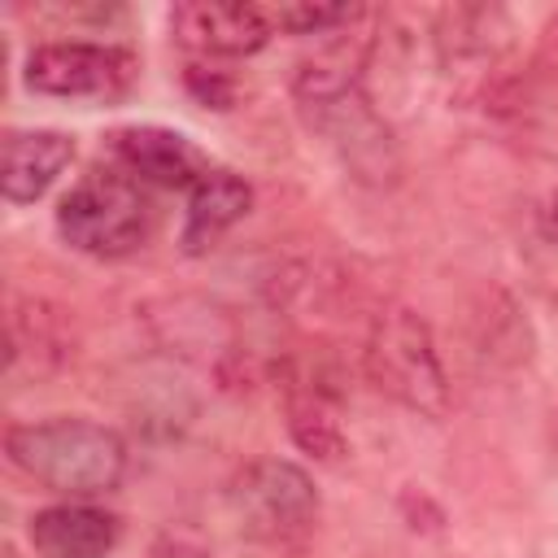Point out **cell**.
Here are the masks:
<instances>
[{
  "mask_svg": "<svg viewBox=\"0 0 558 558\" xmlns=\"http://www.w3.org/2000/svg\"><path fill=\"white\" fill-rule=\"evenodd\" d=\"M362 61H366V48L340 35L296 65L292 96L305 126L340 157V166L357 183L388 187L401 174V148L392 140V126L375 113L362 87Z\"/></svg>",
  "mask_w": 558,
  "mask_h": 558,
  "instance_id": "6da1fadb",
  "label": "cell"
},
{
  "mask_svg": "<svg viewBox=\"0 0 558 558\" xmlns=\"http://www.w3.org/2000/svg\"><path fill=\"white\" fill-rule=\"evenodd\" d=\"M288 432H292V440H296L310 458H318V462H340L344 449H349L340 410H336V401H331L318 384H296V388H288Z\"/></svg>",
  "mask_w": 558,
  "mask_h": 558,
  "instance_id": "7c38bea8",
  "label": "cell"
},
{
  "mask_svg": "<svg viewBox=\"0 0 558 558\" xmlns=\"http://www.w3.org/2000/svg\"><path fill=\"white\" fill-rule=\"evenodd\" d=\"M157 205L148 187L113 166L87 170L61 201H57V235L96 262L131 257L153 240Z\"/></svg>",
  "mask_w": 558,
  "mask_h": 558,
  "instance_id": "3957f363",
  "label": "cell"
},
{
  "mask_svg": "<svg viewBox=\"0 0 558 558\" xmlns=\"http://www.w3.org/2000/svg\"><path fill=\"white\" fill-rule=\"evenodd\" d=\"M140 74L131 48L87 44V39H52L35 44L22 65V83L39 96L61 100H118Z\"/></svg>",
  "mask_w": 558,
  "mask_h": 558,
  "instance_id": "8992f818",
  "label": "cell"
},
{
  "mask_svg": "<svg viewBox=\"0 0 558 558\" xmlns=\"http://www.w3.org/2000/svg\"><path fill=\"white\" fill-rule=\"evenodd\" d=\"M153 558H205V554H196V549H183V545H166V549H157Z\"/></svg>",
  "mask_w": 558,
  "mask_h": 558,
  "instance_id": "9a60e30c",
  "label": "cell"
},
{
  "mask_svg": "<svg viewBox=\"0 0 558 558\" xmlns=\"http://www.w3.org/2000/svg\"><path fill=\"white\" fill-rule=\"evenodd\" d=\"M35 349V366H52L70 353V340H65V318L61 310L44 305V301H22L9 318V366Z\"/></svg>",
  "mask_w": 558,
  "mask_h": 558,
  "instance_id": "4fadbf2b",
  "label": "cell"
},
{
  "mask_svg": "<svg viewBox=\"0 0 558 558\" xmlns=\"http://www.w3.org/2000/svg\"><path fill=\"white\" fill-rule=\"evenodd\" d=\"M4 453L26 480L65 501L105 497L126 475V440L113 427L78 414L13 423L4 432Z\"/></svg>",
  "mask_w": 558,
  "mask_h": 558,
  "instance_id": "7a4b0ae2",
  "label": "cell"
},
{
  "mask_svg": "<svg viewBox=\"0 0 558 558\" xmlns=\"http://www.w3.org/2000/svg\"><path fill=\"white\" fill-rule=\"evenodd\" d=\"M35 558H109L122 541V519L92 501H57L26 519Z\"/></svg>",
  "mask_w": 558,
  "mask_h": 558,
  "instance_id": "9c48e42d",
  "label": "cell"
},
{
  "mask_svg": "<svg viewBox=\"0 0 558 558\" xmlns=\"http://www.w3.org/2000/svg\"><path fill=\"white\" fill-rule=\"evenodd\" d=\"M170 35L196 57H253L270 44L275 22L257 4L187 0L170 9Z\"/></svg>",
  "mask_w": 558,
  "mask_h": 558,
  "instance_id": "52a82bcc",
  "label": "cell"
},
{
  "mask_svg": "<svg viewBox=\"0 0 558 558\" xmlns=\"http://www.w3.org/2000/svg\"><path fill=\"white\" fill-rule=\"evenodd\" d=\"M362 9L353 4H279L270 9V22L288 35H327L336 26H349Z\"/></svg>",
  "mask_w": 558,
  "mask_h": 558,
  "instance_id": "5bb4252c",
  "label": "cell"
},
{
  "mask_svg": "<svg viewBox=\"0 0 558 558\" xmlns=\"http://www.w3.org/2000/svg\"><path fill=\"white\" fill-rule=\"evenodd\" d=\"M253 209V187L231 170H209L187 192V214L179 231V248L187 257H205L218 248V240Z\"/></svg>",
  "mask_w": 558,
  "mask_h": 558,
  "instance_id": "8fae6325",
  "label": "cell"
},
{
  "mask_svg": "<svg viewBox=\"0 0 558 558\" xmlns=\"http://www.w3.org/2000/svg\"><path fill=\"white\" fill-rule=\"evenodd\" d=\"M74 161V135L26 126L4 135V161H0V192L9 205H35L61 170Z\"/></svg>",
  "mask_w": 558,
  "mask_h": 558,
  "instance_id": "30bf717a",
  "label": "cell"
},
{
  "mask_svg": "<svg viewBox=\"0 0 558 558\" xmlns=\"http://www.w3.org/2000/svg\"><path fill=\"white\" fill-rule=\"evenodd\" d=\"M545 231H549V240H558V196H554L549 209H545Z\"/></svg>",
  "mask_w": 558,
  "mask_h": 558,
  "instance_id": "2e32d148",
  "label": "cell"
},
{
  "mask_svg": "<svg viewBox=\"0 0 558 558\" xmlns=\"http://www.w3.org/2000/svg\"><path fill=\"white\" fill-rule=\"evenodd\" d=\"M227 510L248 541L296 545L318 523V488L288 458H253L227 480Z\"/></svg>",
  "mask_w": 558,
  "mask_h": 558,
  "instance_id": "5b68a950",
  "label": "cell"
},
{
  "mask_svg": "<svg viewBox=\"0 0 558 558\" xmlns=\"http://www.w3.org/2000/svg\"><path fill=\"white\" fill-rule=\"evenodd\" d=\"M362 362H366L371 384L379 392H388L397 405H405L423 418H445L449 414L445 362L436 353L432 327L414 310H405V305L379 310L371 331H366Z\"/></svg>",
  "mask_w": 558,
  "mask_h": 558,
  "instance_id": "277c9868",
  "label": "cell"
},
{
  "mask_svg": "<svg viewBox=\"0 0 558 558\" xmlns=\"http://www.w3.org/2000/svg\"><path fill=\"white\" fill-rule=\"evenodd\" d=\"M109 148L118 157V166L126 174H135L144 187H187L209 174V161L205 153L183 135V131H170V126H122L109 135Z\"/></svg>",
  "mask_w": 558,
  "mask_h": 558,
  "instance_id": "ba28073f",
  "label": "cell"
}]
</instances>
